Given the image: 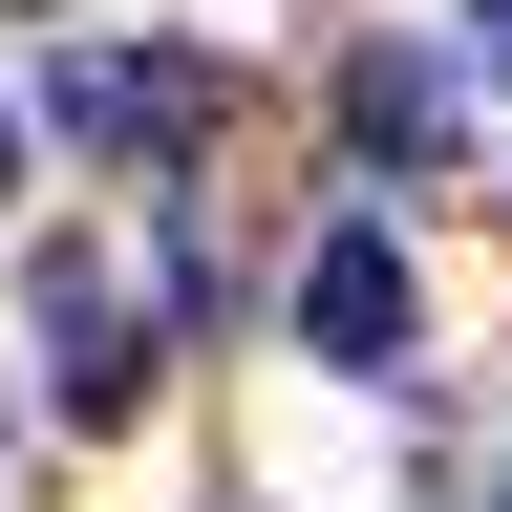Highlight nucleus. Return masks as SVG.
<instances>
[{
	"label": "nucleus",
	"instance_id": "nucleus-1",
	"mask_svg": "<svg viewBox=\"0 0 512 512\" xmlns=\"http://www.w3.org/2000/svg\"><path fill=\"white\" fill-rule=\"evenodd\" d=\"M64 128L128 171H171V150H214V64H171V43H86L64 64Z\"/></svg>",
	"mask_w": 512,
	"mask_h": 512
},
{
	"label": "nucleus",
	"instance_id": "nucleus-2",
	"mask_svg": "<svg viewBox=\"0 0 512 512\" xmlns=\"http://www.w3.org/2000/svg\"><path fill=\"white\" fill-rule=\"evenodd\" d=\"M43 342H64V406H86V427H128V406H150V342H128V278H107L86 235L43 256Z\"/></svg>",
	"mask_w": 512,
	"mask_h": 512
},
{
	"label": "nucleus",
	"instance_id": "nucleus-3",
	"mask_svg": "<svg viewBox=\"0 0 512 512\" xmlns=\"http://www.w3.org/2000/svg\"><path fill=\"white\" fill-rule=\"evenodd\" d=\"M299 342H320V363H406V235H363V214L320 235V256H299Z\"/></svg>",
	"mask_w": 512,
	"mask_h": 512
},
{
	"label": "nucleus",
	"instance_id": "nucleus-4",
	"mask_svg": "<svg viewBox=\"0 0 512 512\" xmlns=\"http://www.w3.org/2000/svg\"><path fill=\"white\" fill-rule=\"evenodd\" d=\"M363 150H384V171L448 150V86H427V64H363Z\"/></svg>",
	"mask_w": 512,
	"mask_h": 512
},
{
	"label": "nucleus",
	"instance_id": "nucleus-5",
	"mask_svg": "<svg viewBox=\"0 0 512 512\" xmlns=\"http://www.w3.org/2000/svg\"><path fill=\"white\" fill-rule=\"evenodd\" d=\"M470 86H512V0H470Z\"/></svg>",
	"mask_w": 512,
	"mask_h": 512
},
{
	"label": "nucleus",
	"instance_id": "nucleus-6",
	"mask_svg": "<svg viewBox=\"0 0 512 512\" xmlns=\"http://www.w3.org/2000/svg\"><path fill=\"white\" fill-rule=\"evenodd\" d=\"M0 171H22V107H0Z\"/></svg>",
	"mask_w": 512,
	"mask_h": 512
}]
</instances>
